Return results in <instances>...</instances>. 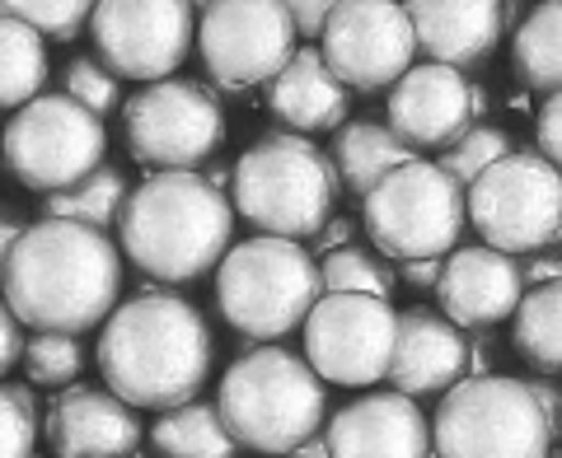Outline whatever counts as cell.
Instances as JSON below:
<instances>
[{
    "label": "cell",
    "instance_id": "38",
    "mask_svg": "<svg viewBox=\"0 0 562 458\" xmlns=\"http://www.w3.org/2000/svg\"><path fill=\"white\" fill-rule=\"evenodd\" d=\"M520 276L535 286H553V280H562V257H549V249L530 253V262H520Z\"/></svg>",
    "mask_w": 562,
    "mask_h": 458
},
{
    "label": "cell",
    "instance_id": "42",
    "mask_svg": "<svg viewBox=\"0 0 562 458\" xmlns=\"http://www.w3.org/2000/svg\"><path fill=\"white\" fill-rule=\"evenodd\" d=\"M291 458H328V445H324V431H319V435H314V439H305V445H301V449H295Z\"/></svg>",
    "mask_w": 562,
    "mask_h": 458
},
{
    "label": "cell",
    "instance_id": "29",
    "mask_svg": "<svg viewBox=\"0 0 562 458\" xmlns=\"http://www.w3.org/2000/svg\"><path fill=\"white\" fill-rule=\"evenodd\" d=\"M319 280H324V295H375V299H384L394 290V272L384 267L375 253L357 249V243H347L338 253H324Z\"/></svg>",
    "mask_w": 562,
    "mask_h": 458
},
{
    "label": "cell",
    "instance_id": "34",
    "mask_svg": "<svg viewBox=\"0 0 562 458\" xmlns=\"http://www.w3.org/2000/svg\"><path fill=\"white\" fill-rule=\"evenodd\" d=\"M38 439V402L29 389L0 383V458H33Z\"/></svg>",
    "mask_w": 562,
    "mask_h": 458
},
{
    "label": "cell",
    "instance_id": "10",
    "mask_svg": "<svg viewBox=\"0 0 562 458\" xmlns=\"http://www.w3.org/2000/svg\"><path fill=\"white\" fill-rule=\"evenodd\" d=\"M469 225L497 253L530 257L553 249L562 220V173L539 150H512L469 183Z\"/></svg>",
    "mask_w": 562,
    "mask_h": 458
},
{
    "label": "cell",
    "instance_id": "15",
    "mask_svg": "<svg viewBox=\"0 0 562 458\" xmlns=\"http://www.w3.org/2000/svg\"><path fill=\"white\" fill-rule=\"evenodd\" d=\"M295 38L301 33L281 0H221L198 20V51L206 61V76L231 90L272 84L281 66L295 57Z\"/></svg>",
    "mask_w": 562,
    "mask_h": 458
},
{
    "label": "cell",
    "instance_id": "25",
    "mask_svg": "<svg viewBox=\"0 0 562 458\" xmlns=\"http://www.w3.org/2000/svg\"><path fill=\"white\" fill-rule=\"evenodd\" d=\"M155 458H239L235 435L225 431L211 402H183L150 426Z\"/></svg>",
    "mask_w": 562,
    "mask_h": 458
},
{
    "label": "cell",
    "instance_id": "14",
    "mask_svg": "<svg viewBox=\"0 0 562 458\" xmlns=\"http://www.w3.org/2000/svg\"><path fill=\"white\" fill-rule=\"evenodd\" d=\"M319 57L342 90H394L417 57L408 10L398 0H342L319 33Z\"/></svg>",
    "mask_w": 562,
    "mask_h": 458
},
{
    "label": "cell",
    "instance_id": "36",
    "mask_svg": "<svg viewBox=\"0 0 562 458\" xmlns=\"http://www.w3.org/2000/svg\"><path fill=\"white\" fill-rule=\"evenodd\" d=\"M281 5H286V14L295 20V33H301V38H319L328 14L338 10L342 0H281Z\"/></svg>",
    "mask_w": 562,
    "mask_h": 458
},
{
    "label": "cell",
    "instance_id": "18",
    "mask_svg": "<svg viewBox=\"0 0 562 458\" xmlns=\"http://www.w3.org/2000/svg\"><path fill=\"white\" fill-rule=\"evenodd\" d=\"M328 458H431V426L417 398L366 393L324 426Z\"/></svg>",
    "mask_w": 562,
    "mask_h": 458
},
{
    "label": "cell",
    "instance_id": "28",
    "mask_svg": "<svg viewBox=\"0 0 562 458\" xmlns=\"http://www.w3.org/2000/svg\"><path fill=\"white\" fill-rule=\"evenodd\" d=\"M47 84V38L20 20H0V108L20 113Z\"/></svg>",
    "mask_w": 562,
    "mask_h": 458
},
{
    "label": "cell",
    "instance_id": "39",
    "mask_svg": "<svg viewBox=\"0 0 562 458\" xmlns=\"http://www.w3.org/2000/svg\"><path fill=\"white\" fill-rule=\"evenodd\" d=\"M441 267H446L441 257H422V262H398L403 280H408V286H417V290H436V280H441Z\"/></svg>",
    "mask_w": 562,
    "mask_h": 458
},
{
    "label": "cell",
    "instance_id": "22",
    "mask_svg": "<svg viewBox=\"0 0 562 458\" xmlns=\"http://www.w3.org/2000/svg\"><path fill=\"white\" fill-rule=\"evenodd\" d=\"M347 90L324 66L319 47H295V57L281 66V76L268 84V113L295 136L338 131L347 122Z\"/></svg>",
    "mask_w": 562,
    "mask_h": 458
},
{
    "label": "cell",
    "instance_id": "5",
    "mask_svg": "<svg viewBox=\"0 0 562 458\" xmlns=\"http://www.w3.org/2000/svg\"><path fill=\"white\" fill-rule=\"evenodd\" d=\"M338 173L310 136L268 131L235 160L231 206L272 239H314L333 220Z\"/></svg>",
    "mask_w": 562,
    "mask_h": 458
},
{
    "label": "cell",
    "instance_id": "26",
    "mask_svg": "<svg viewBox=\"0 0 562 458\" xmlns=\"http://www.w3.org/2000/svg\"><path fill=\"white\" fill-rule=\"evenodd\" d=\"M132 187H127V173L113 169V164H99L90 179H80L76 187H61L43 202V216L47 220H76V225H90V229H109L122 220V206H127Z\"/></svg>",
    "mask_w": 562,
    "mask_h": 458
},
{
    "label": "cell",
    "instance_id": "24",
    "mask_svg": "<svg viewBox=\"0 0 562 458\" xmlns=\"http://www.w3.org/2000/svg\"><path fill=\"white\" fill-rule=\"evenodd\" d=\"M512 70L525 90L539 94L562 90V0H539L520 20L512 43Z\"/></svg>",
    "mask_w": 562,
    "mask_h": 458
},
{
    "label": "cell",
    "instance_id": "20",
    "mask_svg": "<svg viewBox=\"0 0 562 458\" xmlns=\"http://www.w3.org/2000/svg\"><path fill=\"white\" fill-rule=\"evenodd\" d=\"M417 51L441 66H479L497 51L512 10L506 0H408Z\"/></svg>",
    "mask_w": 562,
    "mask_h": 458
},
{
    "label": "cell",
    "instance_id": "4",
    "mask_svg": "<svg viewBox=\"0 0 562 458\" xmlns=\"http://www.w3.org/2000/svg\"><path fill=\"white\" fill-rule=\"evenodd\" d=\"M216 412L239 449L291 458L324 431L328 393L305 356H291L286 346H258L225 369Z\"/></svg>",
    "mask_w": 562,
    "mask_h": 458
},
{
    "label": "cell",
    "instance_id": "19",
    "mask_svg": "<svg viewBox=\"0 0 562 458\" xmlns=\"http://www.w3.org/2000/svg\"><path fill=\"white\" fill-rule=\"evenodd\" d=\"M140 435L136 408L94 383H70L47 412V439L57 458H132Z\"/></svg>",
    "mask_w": 562,
    "mask_h": 458
},
{
    "label": "cell",
    "instance_id": "32",
    "mask_svg": "<svg viewBox=\"0 0 562 458\" xmlns=\"http://www.w3.org/2000/svg\"><path fill=\"white\" fill-rule=\"evenodd\" d=\"M24 369L43 389H70L76 375L85 369V351L76 337H66V332H33L24 342Z\"/></svg>",
    "mask_w": 562,
    "mask_h": 458
},
{
    "label": "cell",
    "instance_id": "9",
    "mask_svg": "<svg viewBox=\"0 0 562 458\" xmlns=\"http://www.w3.org/2000/svg\"><path fill=\"white\" fill-rule=\"evenodd\" d=\"M0 154L24 187L52 197V192L90 179L103 164L109 131H103V117L80 108L76 99L38 94L10 117V127H0Z\"/></svg>",
    "mask_w": 562,
    "mask_h": 458
},
{
    "label": "cell",
    "instance_id": "3",
    "mask_svg": "<svg viewBox=\"0 0 562 458\" xmlns=\"http://www.w3.org/2000/svg\"><path fill=\"white\" fill-rule=\"evenodd\" d=\"M235 243V206L202 173H150L132 187L117 220V249L150 280H198L221 267Z\"/></svg>",
    "mask_w": 562,
    "mask_h": 458
},
{
    "label": "cell",
    "instance_id": "27",
    "mask_svg": "<svg viewBox=\"0 0 562 458\" xmlns=\"http://www.w3.org/2000/svg\"><path fill=\"white\" fill-rule=\"evenodd\" d=\"M512 342L539 375H558L562 369V280L525 290L512 319Z\"/></svg>",
    "mask_w": 562,
    "mask_h": 458
},
{
    "label": "cell",
    "instance_id": "45",
    "mask_svg": "<svg viewBox=\"0 0 562 458\" xmlns=\"http://www.w3.org/2000/svg\"><path fill=\"white\" fill-rule=\"evenodd\" d=\"M431 458H436V454H431Z\"/></svg>",
    "mask_w": 562,
    "mask_h": 458
},
{
    "label": "cell",
    "instance_id": "23",
    "mask_svg": "<svg viewBox=\"0 0 562 458\" xmlns=\"http://www.w3.org/2000/svg\"><path fill=\"white\" fill-rule=\"evenodd\" d=\"M328 160H333V173H338V183L351 192V197H366V192H375L394 169L413 164L417 150L390 131V122L361 117V122H342V127L333 131Z\"/></svg>",
    "mask_w": 562,
    "mask_h": 458
},
{
    "label": "cell",
    "instance_id": "8",
    "mask_svg": "<svg viewBox=\"0 0 562 458\" xmlns=\"http://www.w3.org/2000/svg\"><path fill=\"white\" fill-rule=\"evenodd\" d=\"M469 197L441 164L413 160L361 197V225L390 262L450 257L464 234Z\"/></svg>",
    "mask_w": 562,
    "mask_h": 458
},
{
    "label": "cell",
    "instance_id": "37",
    "mask_svg": "<svg viewBox=\"0 0 562 458\" xmlns=\"http://www.w3.org/2000/svg\"><path fill=\"white\" fill-rule=\"evenodd\" d=\"M20 360H24V328L10 313L5 299H0V375H10Z\"/></svg>",
    "mask_w": 562,
    "mask_h": 458
},
{
    "label": "cell",
    "instance_id": "6",
    "mask_svg": "<svg viewBox=\"0 0 562 458\" xmlns=\"http://www.w3.org/2000/svg\"><path fill=\"white\" fill-rule=\"evenodd\" d=\"M319 295H324L319 262L295 239L258 234V239L231 243V253L216 267L221 319L258 342H277L286 332L305 328Z\"/></svg>",
    "mask_w": 562,
    "mask_h": 458
},
{
    "label": "cell",
    "instance_id": "40",
    "mask_svg": "<svg viewBox=\"0 0 562 458\" xmlns=\"http://www.w3.org/2000/svg\"><path fill=\"white\" fill-rule=\"evenodd\" d=\"M20 234H24V220L0 206V276L10 267V253H14V243H20Z\"/></svg>",
    "mask_w": 562,
    "mask_h": 458
},
{
    "label": "cell",
    "instance_id": "12",
    "mask_svg": "<svg viewBox=\"0 0 562 458\" xmlns=\"http://www.w3.org/2000/svg\"><path fill=\"white\" fill-rule=\"evenodd\" d=\"M398 313L375 295H319L305 319V360L324 383L371 389L390 379Z\"/></svg>",
    "mask_w": 562,
    "mask_h": 458
},
{
    "label": "cell",
    "instance_id": "11",
    "mask_svg": "<svg viewBox=\"0 0 562 458\" xmlns=\"http://www.w3.org/2000/svg\"><path fill=\"white\" fill-rule=\"evenodd\" d=\"M122 131L136 164L155 173L198 169L225 140V113L198 80H155L122 103Z\"/></svg>",
    "mask_w": 562,
    "mask_h": 458
},
{
    "label": "cell",
    "instance_id": "17",
    "mask_svg": "<svg viewBox=\"0 0 562 458\" xmlns=\"http://www.w3.org/2000/svg\"><path fill=\"white\" fill-rule=\"evenodd\" d=\"M436 299L454 328H497L516 319L525 299L520 262L512 253L487 249V243L454 249L441 267V280H436Z\"/></svg>",
    "mask_w": 562,
    "mask_h": 458
},
{
    "label": "cell",
    "instance_id": "44",
    "mask_svg": "<svg viewBox=\"0 0 562 458\" xmlns=\"http://www.w3.org/2000/svg\"><path fill=\"white\" fill-rule=\"evenodd\" d=\"M553 243H562V220H558V239H553Z\"/></svg>",
    "mask_w": 562,
    "mask_h": 458
},
{
    "label": "cell",
    "instance_id": "16",
    "mask_svg": "<svg viewBox=\"0 0 562 458\" xmlns=\"http://www.w3.org/2000/svg\"><path fill=\"white\" fill-rule=\"evenodd\" d=\"M473 99H479V84H469L464 70L422 61L394 84L390 131L398 140H408L413 150H450L473 127V117H479Z\"/></svg>",
    "mask_w": 562,
    "mask_h": 458
},
{
    "label": "cell",
    "instance_id": "35",
    "mask_svg": "<svg viewBox=\"0 0 562 458\" xmlns=\"http://www.w3.org/2000/svg\"><path fill=\"white\" fill-rule=\"evenodd\" d=\"M535 140H539V154L562 173V90L558 94H543L539 113H535Z\"/></svg>",
    "mask_w": 562,
    "mask_h": 458
},
{
    "label": "cell",
    "instance_id": "33",
    "mask_svg": "<svg viewBox=\"0 0 562 458\" xmlns=\"http://www.w3.org/2000/svg\"><path fill=\"white\" fill-rule=\"evenodd\" d=\"M61 94L76 99L80 108H90L94 117H109L113 108H122V80L94 57V51H90V57H70L66 61Z\"/></svg>",
    "mask_w": 562,
    "mask_h": 458
},
{
    "label": "cell",
    "instance_id": "2",
    "mask_svg": "<svg viewBox=\"0 0 562 458\" xmlns=\"http://www.w3.org/2000/svg\"><path fill=\"white\" fill-rule=\"evenodd\" d=\"M211 328L179 295H136L109 313L99 332V375L103 389L127 408L173 412L198 402L211 375Z\"/></svg>",
    "mask_w": 562,
    "mask_h": 458
},
{
    "label": "cell",
    "instance_id": "13",
    "mask_svg": "<svg viewBox=\"0 0 562 458\" xmlns=\"http://www.w3.org/2000/svg\"><path fill=\"white\" fill-rule=\"evenodd\" d=\"M94 57L117 80H169L198 43L188 0H99L90 14Z\"/></svg>",
    "mask_w": 562,
    "mask_h": 458
},
{
    "label": "cell",
    "instance_id": "31",
    "mask_svg": "<svg viewBox=\"0 0 562 458\" xmlns=\"http://www.w3.org/2000/svg\"><path fill=\"white\" fill-rule=\"evenodd\" d=\"M506 154H512V136L502 127H492V122H473V127L441 154V169L469 192V183H479L492 164L506 160Z\"/></svg>",
    "mask_w": 562,
    "mask_h": 458
},
{
    "label": "cell",
    "instance_id": "1",
    "mask_svg": "<svg viewBox=\"0 0 562 458\" xmlns=\"http://www.w3.org/2000/svg\"><path fill=\"white\" fill-rule=\"evenodd\" d=\"M122 290V249L103 229L76 220L24 225L0 276V299L33 332L80 337L94 323H109Z\"/></svg>",
    "mask_w": 562,
    "mask_h": 458
},
{
    "label": "cell",
    "instance_id": "41",
    "mask_svg": "<svg viewBox=\"0 0 562 458\" xmlns=\"http://www.w3.org/2000/svg\"><path fill=\"white\" fill-rule=\"evenodd\" d=\"M314 239H319V253H338V249H347V239H351V220H328Z\"/></svg>",
    "mask_w": 562,
    "mask_h": 458
},
{
    "label": "cell",
    "instance_id": "7",
    "mask_svg": "<svg viewBox=\"0 0 562 458\" xmlns=\"http://www.w3.org/2000/svg\"><path fill=\"white\" fill-rule=\"evenodd\" d=\"M553 426L530 379L479 375L441 393L431 416L436 458H549Z\"/></svg>",
    "mask_w": 562,
    "mask_h": 458
},
{
    "label": "cell",
    "instance_id": "30",
    "mask_svg": "<svg viewBox=\"0 0 562 458\" xmlns=\"http://www.w3.org/2000/svg\"><path fill=\"white\" fill-rule=\"evenodd\" d=\"M94 5L99 0H0V20H20L43 38L70 43L90 28Z\"/></svg>",
    "mask_w": 562,
    "mask_h": 458
},
{
    "label": "cell",
    "instance_id": "21",
    "mask_svg": "<svg viewBox=\"0 0 562 458\" xmlns=\"http://www.w3.org/2000/svg\"><path fill=\"white\" fill-rule=\"evenodd\" d=\"M469 369V342L446 313L431 309H408L398 313V342H394V365L390 383L403 398H427V393H450Z\"/></svg>",
    "mask_w": 562,
    "mask_h": 458
},
{
    "label": "cell",
    "instance_id": "46",
    "mask_svg": "<svg viewBox=\"0 0 562 458\" xmlns=\"http://www.w3.org/2000/svg\"><path fill=\"white\" fill-rule=\"evenodd\" d=\"M558 458H562V454H558Z\"/></svg>",
    "mask_w": 562,
    "mask_h": 458
},
{
    "label": "cell",
    "instance_id": "43",
    "mask_svg": "<svg viewBox=\"0 0 562 458\" xmlns=\"http://www.w3.org/2000/svg\"><path fill=\"white\" fill-rule=\"evenodd\" d=\"M192 10H211V5H221V0H188Z\"/></svg>",
    "mask_w": 562,
    "mask_h": 458
}]
</instances>
